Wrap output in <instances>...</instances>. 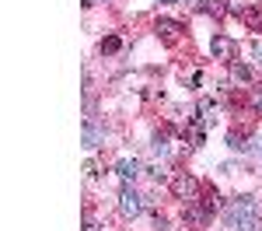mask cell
<instances>
[{"label": "cell", "instance_id": "8", "mask_svg": "<svg viewBox=\"0 0 262 231\" xmlns=\"http://www.w3.org/2000/svg\"><path fill=\"white\" fill-rule=\"evenodd\" d=\"M200 11L203 14H217V18H221L227 7H224V0H200Z\"/></svg>", "mask_w": 262, "mask_h": 231}, {"label": "cell", "instance_id": "12", "mask_svg": "<svg viewBox=\"0 0 262 231\" xmlns=\"http://www.w3.org/2000/svg\"><path fill=\"white\" fill-rule=\"evenodd\" d=\"M119 46H122V42H119V35H108V39L101 42V53H116Z\"/></svg>", "mask_w": 262, "mask_h": 231}, {"label": "cell", "instance_id": "10", "mask_svg": "<svg viewBox=\"0 0 262 231\" xmlns=\"http://www.w3.org/2000/svg\"><path fill=\"white\" fill-rule=\"evenodd\" d=\"M158 32H161L164 39H175V35H179L182 28H179V25H175V21H158Z\"/></svg>", "mask_w": 262, "mask_h": 231}, {"label": "cell", "instance_id": "7", "mask_svg": "<svg viewBox=\"0 0 262 231\" xmlns=\"http://www.w3.org/2000/svg\"><path fill=\"white\" fill-rule=\"evenodd\" d=\"M231 81L234 84H248L252 81V70H248L245 63H231Z\"/></svg>", "mask_w": 262, "mask_h": 231}, {"label": "cell", "instance_id": "16", "mask_svg": "<svg viewBox=\"0 0 262 231\" xmlns=\"http://www.w3.org/2000/svg\"><path fill=\"white\" fill-rule=\"evenodd\" d=\"M255 109H259V112H262V91H259V95H255Z\"/></svg>", "mask_w": 262, "mask_h": 231}, {"label": "cell", "instance_id": "3", "mask_svg": "<svg viewBox=\"0 0 262 231\" xmlns=\"http://www.w3.org/2000/svg\"><path fill=\"white\" fill-rule=\"evenodd\" d=\"M171 189H175L179 200H192V193H196V179H192L189 172H182V175L171 179Z\"/></svg>", "mask_w": 262, "mask_h": 231}, {"label": "cell", "instance_id": "18", "mask_svg": "<svg viewBox=\"0 0 262 231\" xmlns=\"http://www.w3.org/2000/svg\"><path fill=\"white\" fill-rule=\"evenodd\" d=\"M259 60H262V46H259Z\"/></svg>", "mask_w": 262, "mask_h": 231}, {"label": "cell", "instance_id": "9", "mask_svg": "<svg viewBox=\"0 0 262 231\" xmlns=\"http://www.w3.org/2000/svg\"><path fill=\"white\" fill-rule=\"evenodd\" d=\"M206 214H210V210L196 207V203L189 200V207H185V221H192V224H200V221H206Z\"/></svg>", "mask_w": 262, "mask_h": 231}, {"label": "cell", "instance_id": "11", "mask_svg": "<svg viewBox=\"0 0 262 231\" xmlns=\"http://www.w3.org/2000/svg\"><path fill=\"white\" fill-rule=\"evenodd\" d=\"M227 11L238 14V18H245V14H248V4H245V0H227Z\"/></svg>", "mask_w": 262, "mask_h": 231}, {"label": "cell", "instance_id": "4", "mask_svg": "<svg viewBox=\"0 0 262 231\" xmlns=\"http://www.w3.org/2000/svg\"><path fill=\"white\" fill-rule=\"evenodd\" d=\"M116 172H119V179H122V182L129 186V182H133V179L140 175V161H137V158H122L119 165H116Z\"/></svg>", "mask_w": 262, "mask_h": 231}, {"label": "cell", "instance_id": "13", "mask_svg": "<svg viewBox=\"0 0 262 231\" xmlns=\"http://www.w3.org/2000/svg\"><path fill=\"white\" fill-rule=\"evenodd\" d=\"M245 21H248L252 28H259V25H262V11H248V14H245Z\"/></svg>", "mask_w": 262, "mask_h": 231}, {"label": "cell", "instance_id": "14", "mask_svg": "<svg viewBox=\"0 0 262 231\" xmlns=\"http://www.w3.org/2000/svg\"><path fill=\"white\" fill-rule=\"evenodd\" d=\"M154 151L164 154V151H168V140H164V137H154Z\"/></svg>", "mask_w": 262, "mask_h": 231}, {"label": "cell", "instance_id": "15", "mask_svg": "<svg viewBox=\"0 0 262 231\" xmlns=\"http://www.w3.org/2000/svg\"><path fill=\"white\" fill-rule=\"evenodd\" d=\"M227 144H231V147H245V144H242V133H238V130H234V133H231V137H227Z\"/></svg>", "mask_w": 262, "mask_h": 231}, {"label": "cell", "instance_id": "1", "mask_svg": "<svg viewBox=\"0 0 262 231\" xmlns=\"http://www.w3.org/2000/svg\"><path fill=\"white\" fill-rule=\"evenodd\" d=\"M227 217H231L234 231H255L259 228V214H255L252 196H238V200L231 203V210H227Z\"/></svg>", "mask_w": 262, "mask_h": 231}, {"label": "cell", "instance_id": "2", "mask_svg": "<svg viewBox=\"0 0 262 231\" xmlns=\"http://www.w3.org/2000/svg\"><path fill=\"white\" fill-rule=\"evenodd\" d=\"M119 210L126 214V217H137V214L143 210V200H140V193H137L133 186H126L119 193Z\"/></svg>", "mask_w": 262, "mask_h": 231}, {"label": "cell", "instance_id": "5", "mask_svg": "<svg viewBox=\"0 0 262 231\" xmlns=\"http://www.w3.org/2000/svg\"><path fill=\"white\" fill-rule=\"evenodd\" d=\"M210 49H213V56H217V60H231V53H234V42L227 39V35H217V39L210 42Z\"/></svg>", "mask_w": 262, "mask_h": 231}, {"label": "cell", "instance_id": "17", "mask_svg": "<svg viewBox=\"0 0 262 231\" xmlns=\"http://www.w3.org/2000/svg\"><path fill=\"white\" fill-rule=\"evenodd\" d=\"M158 4H175V0H158Z\"/></svg>", "mask_w": 262, "mask_h": 231}, {"label": "cell", "instance_id": "6", "mask_svg": "<svg viewBox=\"0 0 262 231\" xmlns=\"http://www.w3.org/2000/svg\"><path fill=\"white\" fill-rule=\"evenodd\" d=\"M101 133H105V130H101L95 119H88V126H84V147H98Z\"/></svg>", "mask_w": 262, "mask_h": 231}]
</instances>
